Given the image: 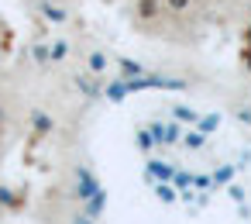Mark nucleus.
I'll return each instance as SVG.
<instances>
[{
	"label": "nucleus",
	"instance_id": "obj_3",
	"mask_svg": "<svg viewBox=\"0 0 251 224\" xmlns=\"http://www.w3.org/2000/svg\"><path fill=\"white\" fill-rule=\"evenodd\" d=\"M42 11H45L52 21H66V11H62V7H55V4H42Z\"/></svg>",
	"mask_w": 251,
	"mask_h": 224
},
{
	"label": "nucleus",
	"instance_id": "obj_6",
	"mask_svg": "<svg viewBox=\"0 0 251 224\" xmlns=\"http://www.w3.org/2000/svg\"><path fill=\"white\" fill-rule=\"evenodd\" d=\"M35 124H38V131H49V128H52V121H49L45 114H35Z\"/></svg>",
	"mask_w": 251,
	"mask_h": 224
},
{
	"label": "nucleus",
	"instance_id": "obj_2",
	"mask_svg": "<svg viewBox=\"0 0 251 224\" xmlns=\"http://www.w3.org/2000/svg\"><path fill=\"white\" fill-rule=\"evenodd\" d=\"M193 7V0H165V11H172V14H186Z\"/></svg>",
	"mask_w": 251,
	"mask_h": 224
},
{
	"label": "nucleus",
	"instance_id": "obj_5",
	"mask_svg": "<svg viewBox=\"0 0 251 224\" xmlns=\"http://www.w3.org/2000/svg\"><path fill=\"white\" fill-rule=\"evenodd\" d=\"M49 56H52V59H66V42H55V45L49 49Z\"/></svg>",
	"mask_w": 251,
	"mask_h": 224
},
{
	"label": "nucleus",
	"instance_id": "obj_4",
	"mask_svg": "<svg viewBox=\"0 0 251 224\" xmlns=\"http://www.w3.org/2000/svg\"><path fill=\"white\" fill-rule=\"evenodd\" d=\"M90 69H93V73H103V69H107V59H103L100 52H93V56H90Z\"/></svg>",
	"mask_w": 251,
	"mask_h": 224
},
{
	"label": "nucleus",
	"instance_id": "obj_1",
	"mask_svg": "<svg viewBox=\"0 0 251 224\" xmlns=\"http://www.w3.org/2000/svg\"><path fill=\"white\" fill-rule=\"evenodd\" d=\"M162 7H165V0H134V18L148 25L162 14Z\"/></svg>",
	"mask_w": 251,
	"mask_h": 224
}]
</instances>
